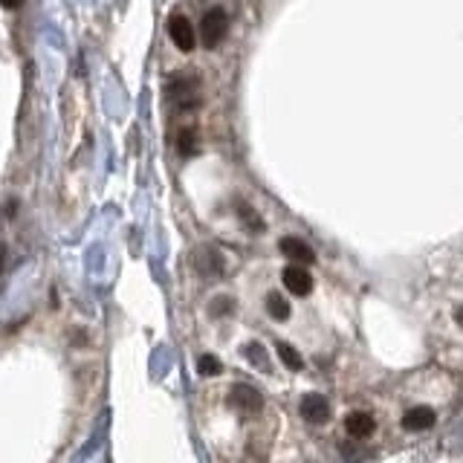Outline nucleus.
<instances>
[{
    "instance_id": "1",
    "label": "nucleus",
    "mask_w": 463,
    "mask_h": 463,
    "mask_svg": "<svg viewBox=\"0 0 463 463\" xmlns=\"http://www.w3.org/2000/svg\"><path fill=\"white\" fill-rule=\"evenodd\" d=\"M229 32V15L223 12L220 6H212V9H206V15L200 21V35H203V44L208 50H215L223 38H226Z\"/></svg>"
},
{
    "instance_id": "2",
    "label": "nucleus",
    "mask_w": 463,
    "mask_h": 463,
    "mask_svg": "<svg viewBox=\"0 0 463 463\" xmlns=\"http://www.w3.org/2000/svg\"><path fill=\"white\" fill-rule=\"evenodd\" d=\"M168 99H171L177 107H182V110L197 107L200 105L197 78H194V76H174L171 81H168Z\"/></svg>"
},
{
    "instance_id": "3",
    "label": "nucleus",
    "mask_w": 463,
    "mask_h": 463,
    "mask_svg": "<svg viewBox=\"0 0 463 463\" xmlns=\"http://www.w3.org/2000/svg\"><path fill=\"white\" fill-rule=\"evenodd\" d=\"M229 405L235 411H241V414H258L263 409V397L252 385L237 383V385L229 388Z\"/></svg>"
},
{
    "instance_id": "4",
    "label": "nucleus",
    "mask_w": 463,
    "mask_h": 463,
    "mask_svg": "<svg viewBox=\"0 0 463 463\" xmlns=\"http://www.w3.org/2000/svg\"><path fill=\"white\" fill-rule=\"evenodd\" d=\"M168 35H171V41L182 50V52H191L194 50V41H197V35H194V26L186 15H171L168 18Z\"/></svg>"
},
{
    "instance_id": "5",
    "label": "nucleus",
    "mask_w": 463,
    "mask_h": 463,
    "mask_svg": "<svg viewBox=\"0 0 463 463\" xmlns=\"http://www.w3.org/2000/svg\"><path fill=\"white\" fill-rule=\"evenodd\" d=\"M299 409H301V417L307 420V423H313V426H321V423H327V420H330V402L321 394H307Z\"/></svg>"
},
{
    "instance_id": "6",
    "label": "nucleus",
    "mask_w": 463,
    "mask_h": 463,
    "mask_svg": "<svg viewBox=\"0 0 463 463\" xmlns=\"http://www.w3.org/2000/svg\"><path fill=\"white\" fill-rule=\"evenodd\" d=\"M281 278H284V287L292 292V296H307V292L313 290V275L307 272L304 266H299V263L284 266Z\"/></svg>"
},
{
    "instance_id": "7",
    "label": "nucleus",
    "mask_w": 463,
    "mask_h": 463,
    "mask_svg": "<svg viewBox=\"0 0 463 463\" xmlns=\"http://www.w3.org/2000/svg\"><path fill=\"white\" fill-rule=\"evenodd\" d=\"M194 266H197V272L206 275V278H215L223 272V255L215 249V246H200L197 255H194Z\"/></svg>"
},
{
    "instance_id": "8",
    "label": "nucleus",
    "mask_w": 463,
    "mask_h": 463,
    "mask_svg": "<svg viewBox=\"0 0 463 463\" xmlns=\"http://www.w3.org/2000/svg\"><path fill=\"white\" fill-rule=\"evenodd\" d=\"M278 252L287 255L290 261H296V263H313L316 261L313 249L307 246L301 237H281V241H278Z\"/></svg>"
},
{
    "instance_id": "9",
    "label": "nucleus",
    "mask_w": 463,
    "mask_h": 463,
    "mask_svg": "<svg viewBox=\"0 0 463 463\" xmlns=\"http://www.w3.org/2000/svg\"><path fill=\"white\" fill-rule=\"evenodd\" d=\"M434 423H438V414H434V409H429V405H414V409H409L402 417V426L409 431H426Z\"/></svg>"
},
{
    "instance_id": "10",
    "label": "nucleus",
    "mask_w": 463,
    "mask_h": 463,
    "mask_svg": "<svg viewBox=\"0 0 463 463\" xmlns=\"http://www.w3.org/2000/svg\"><path fill=\"white\" fill-rule=\"evenodd\" d=\"M345 429H347V434H354V438H371L376 423L368 411H350L345 417Z\"/></svg>"
},
{
    "instance_id": "11",
    "label": "nucleus",
    "mask_w": 463,
    "mask_h": 463,
    "mask_svg": "<svg viewBox=\"0 0 463 463\" xmlns=\"http://www.w3.org/2000/svg\"><path fill=\"white\" fill-rule=\"evenodd\" d=\"M266 313H270L275 321L290 319V304L284 301L281 292H270V296H266Z\"/></svg>"
},
{
    "instance_id": "12",
    "label": "nucleus",
    "mask_w": 463,
    "mask_h": 463,
    "mask_svg": "<svg viewBox=\"0 0 463 463\" xmlns=\"http://www.w3.org/2000/svg\"><path fill=\"white\" fill-rule=\"evenodd\" d=\"M275 347H278V359H281L290 371H301V368H304V359H301V354H299V350L292 347V345L278 342Z\"/></svg>"
},
{
    "instance_id": "13",
    "label": "nucleus",
    "mask_w": 463,
    "mask_h": 463,
    "mask_svg": "<svg viewBox=\"0 0 463 463\" xmlns=\"http://www.w3.org/2000/svg\"><path fill=\"white\" fill-rule=\"evenodd\" d=\"M246 356H249V362H252V365H258V368L270 371V359H266V350H263V345H258V342H249V345H246Z\"/></svg>"
},
{
    "instance_id": "14",
    "label": "nucleus",
    "mask_w": 463,
    "mask_h": 463,
    "mask_svg": "<svg viewBox=\"0 0 463 463\" xmlns=\"http://www.w3.org/2000/svg\"><path fill=\"white\" fill-rule=\"evenodd\" d=\"M177 148H180V153H186V157L197 148V133H194V128H182L177 133Z\"/></svg>"
},
{
    "instance_id": "15",
    "label": "nucleus",
    "mask_w": 463,
    "mask_h": 463,
    "mask_svg": "<svg viewBox=\"0 0 463 463\" xmlns=\"http://www.w3.org/2000/svg\"><path fill=\"white\" fill-rule=\"evenodd\" d=\"M197 371H200L203 376H217V374L223 371V365H220V359H217V356L203 354V356L197 359Z\"/></svg>"
},
{
    "instance_id": "16",
    "label": "nucleus",
    "mask_w": 463,
    "mask_h": 463,
    "mask_svg": "<svg viewBox=\"0 0 463 463\" xmlns=\"http://www.w3.org/2000/svg\"><path fill=\"white\" fill-rule=\"evenodd\" d=\"M237 212H241V217L249 223V229L255 232V235H258V232H263V220H258V217H255V212H252V208H249L244 200L237 203Z\"/></svg>"
},
{
    "instance_id": "17",
    "label": "nucleus",
    "mask_w": 463,
    "mask_h": 463,
    "mask_svg": "<svg viewBox=\"0 0 463 463\" xmlns=\"http://www.w3.org/2000/svg\"><path fill=\"white\" fill-rule=\"evenodd\" d=\"M232 299L229 296H217V299H212V304H208V313L212 316H226V313H232Z\"/></svg>"
},
{
    "instance_id": "18",
    "label": "nucleus",
    "mask_w": 463,
    "mask_h": 463,
    "mask_svg": "<svg viewBox=\"0 0 463 463\" xmlns=\"http://www.w3.org/2000/svg\"><path fill=\"white\" fill-rule=\"evenodd\" d=\"M455 321L463 327V304H457V307H455Z\"/></svg>"
},
{
    "instance_id": "19",
    "label": "nucleus",
    "mask_w": 463,
    "mask_h": 463,
    "mask_svg": "<svg viewBox=\"0 0 463 463\" xmlns=\"http://www.w3.org/2000/svg\"><path fill=\"white\" fill-rule=\"evenodd\" d=\"M3 263H6V244L0 241V270H3Z\"/></svg>"
}]
</instances>
